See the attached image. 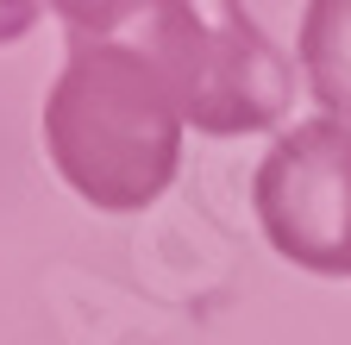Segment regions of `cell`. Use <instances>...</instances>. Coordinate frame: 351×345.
Returning <instances> with one entry per match:
<instances>
[{"label": "cell", "instance_id": "1", "mask_svg": "<svg viewBox=\"0 0 351 345\" xmlns=\"http://www.w3.org/2000/svg\"><path fill=\"white\" fill-rule=\"evenodd\" d=\"M69 57L44 95V151L57 176L101 213L151 207L182 163V101L151 51L69 13Z\"/></svg>", "mask_w": 351, "mask_h": 345}, {"label": "cell", "instance_id": "2", "mask_svg": "<svg viewBox=\"0 0 351 345\" xmlns=\"http://www.w3.org/2000/svg\"><path fill=\"white\" fill-rule=\"evenodd\" d=\"M57 13L151 51L163 63V75L176 82L182 119L207 139L270 132L289 113V88H295L289 63L257 32V19L239 7H182V0H163V7H82V0H63Z\"/></svg>", "mask_w": 351, "mask_h": 345}, {"label": "cell", "instance_id": "3", "mask_svg": "<svg viewBox=\"0 0 351 345\" xmlns=\"http://www.w3.org/2000/svg\"><path fill=\"white\" fill-rule=\"evenodd\" d=\"M257 220L289 264L314 276H351V126L301 119L257 163Z\"/></svg>", "mask_w": 351, "mask_h": 345}, {"label": "cell", "instance_id": "4", "mask_svg": "<svg viewBox=\"0 0 351 345\" xmlns=\"http://www.w3.org/2000/svg\"><path fill=\"white\" fill-rule=\"evenodd\" d=\"M295 57L314 101L326 107V119L351 126V0H314L301 19Z\"/></svg>", "mask_w": 351, "mask_h": 345}]
</instances>
